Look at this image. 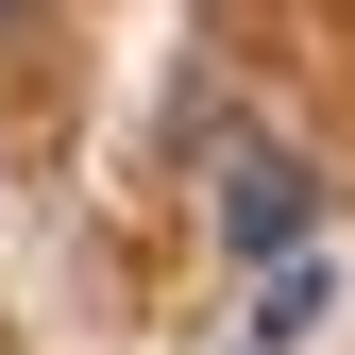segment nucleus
Segmentation results:
<instances>
[{"label":"nucleus","mask_w":355,"mask_h":355,"mask_svg":"<svg viewBox=\"0 0 355 355\" xmlns=\"http://www.w3.org/2000/svg\"><path fill=\"white\" fill-rule=\"evenodd\" d=\"M220 237H237L254 271L304 254V237H322V169H304L288 136H237V153H220Z\"/></svg>","instance_id":"f257e3e1"},{"label":"nucleus","mask_w":355,"mask_h":355,"mask_svg":"<svg viewBox=\"0 0 355 355\" xmlns=\"http://www.w3.org/2000/svg\"><path fill=\"white\" fill-rule=\"evenodd\" d=\"M322 304H338L322 254H271V271H254V304H237V355H304V322H322Z\"/></svg>","instance_id":"f03ea898"},{"label":"nucleus","mask_w":355,"mask_h":355,"mask_svg":"<svg viewBox=\"0 0 355 355\" xmlns=\"http://www.w3.org/2000/svg\"><path fill=\"white\" fill-rule=\"evenodd\" d=\"M17 17H34V0H0V34H17Z\"/></svg>","instance_id":"7ed1b4c3"}]
</instances>
